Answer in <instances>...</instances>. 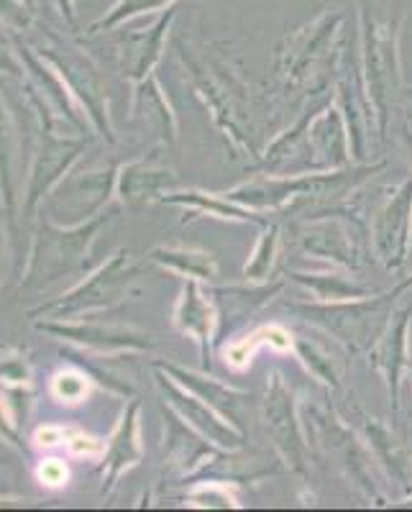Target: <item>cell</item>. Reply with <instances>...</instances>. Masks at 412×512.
<instances>
[{
  "label": "cell",
  "mask_w": 412,
  "mask_h": 512,
  "mask_svg": "<svg viewBox=\"0 0 412 512\" xmlns=\"http://www.w3.org/2000/svg\"><path fill=\"white\" fill-rule=\"evenodd\" d=\"M359 418V433L377 461L379 472L389 479V484H395L400 497H405L412 492V448L407 446L395 423L387 425L374 415H366L364 410H359Z\"/></svg>",
  "instance_id": "cell-12"
},
{
  "label": "cell",
  "mask_w": 412,
  "mask_h": 512,
  "mask_svg": "<svg viewBox=\"0 0 412 512\" xmlns=\"http://www.w3.org/2000/svg\"><path fill=\"white\" fill-rule=\"evenodd\" d=\"M282 472H287V466L282 464L279 456L269 459V454L246 451V446L233 448V451L221 448L213 456V461L192 482H198V479H215V482H226L233 484V487H249V484H259Z\"/></svg>",
  "instance_id": "cell-16"
},
{
  "label": "cell",
  "mask_w": 412,
  "mask_h": 512,
  "mask_svg": "<svg viewBox=\"0 0 412 512\" xmlns=\"http://www.w3.org/2000/svg\"><path fill=\"white\" fill-rule=\"evenodd\" d=\"M57 392L67 400H77V397L85 395V379L77 377V374H64L57 379Z\"/></svg>",
  "instance_id": "cell-28"
},
{
  "label": "cell",
  "mask_w": 412,
  "mask_h": 512,
  "mask_svg": "<svg viewBox=\"0 0 412 512\" xmlns=\"http://www.w3.org/2000/svg\"><path fill=\"white\" fill-rule=\"evenodd\" d=\"M372 254L387 272H400L412 251V177L402 180L379 203L369 221Z\"/></svg>",
  "instance_id": "cell-8"
},
{
  "label": "cell",
  "mask_w": 412,
  "mask_h": 512,
  "mask_svg": "<svg viewBox=\"0 0 412 512\" xmlns=\"http://www.w3.org/2000/svg\"><path fill=\"white\" fill-rule=\"evenodd\" d=\"M164 420L169 425V454L177 464L182 466V474L190 479L198 477L205 466L213 461V456L221 451V448L210 443L208 438L200 436L192 425H187L175 410H167Z\"/></svg>",
  "instance_id": "cell-21"
},
{
  "label": "cell",
  "mask_w": 412,
  "mask_h": 512,
  "mask_svg": "<svg viewBox=\"0 0 412 512\" xmlns=\"http://www.w3.org/2000/svg\"><path fill=\"white\" fill-rule=\"evenodd\" d=\"M185 502L190 507H200V510H238L236 492L233 484L215 482V479H198L192 482V489L185 495Z\"/></svg>",
  "instance_id": "cell-26"
},
{
  "label": "cell",
  "mask_w": 412,
  "mask_h": 512,
  "mask_svg": "<svg viewBox=\"0 0 412 512\" xmlns=\"http://www.w3.org/2000/svg\"><path fill=\"white\" fill-rule=\"evenodd\" d=\"M315 108L302 111V116L290 128L279 131L267 141L251 172L259 175H305V172H320L315 164L313 146H310V118Z\"/></svg>",
  "instance_id": "cell-13"
},
{
  "label": "cell",
  "mask_w": 412,
  "mask_h": 512,
  "mask_svg": "<svg viewBox=\"0 0 412 512\" xmlns=\"http://www.w3.org/2000/svg\"><path fill=\"white\" fill-rule=\"evenodd\" d=\"M308 134L318 169H343L354 164L349 128H346L341 108L333 103V98L315 108Z\"/></svg>",
  "instance_id": "cell-17"
},
{
  "label": "cell",
  "mask_w": 412,
  "mask_h": 512,
  "mask_svg": "<svg viewBox=\"0 0 412 512\" xmlns=\"http://www.w3.org/2000/svg\"><path fill=\"white\" fill-rule=\"evenodd\" d=\"M287 280L300 285L302 290L313 297L315 303H341V300H359V297L377 295V290L361 285L349 274V269L331 267L320 272H308V269H290Z\"/></svg>",
  "instance_id": "cell-20"
},
{
  "label": "cell",
  "mask_w": 412,
  "mask_h": 512,
  "mask_svg": "<svg viewBox=\"0 0 412 512\" xmlns=\"http://www.w3.org/2000/svg\"><path fill=\"white\" fill-rule=\"evenodd\" d=\"M292 354L300 361L302 369L310 374L318 384H323L328 392H346V354L338 341H333L328 333L318 328H300L292 331Z\"/></svg>",
  "instance_id": "cell-14"
},
{
  "label": "cell",
  "mask_w": 412,
  "mask_h": 512,
  "mask_svg": "<svg viewBox=\"0 0 412 512\" xmlns=\"http://www.w3.org/2000/svg\"><path fill=\"white\" fill-rule=\"evenodd\" d=\"M172 21H175V11L169 8L159 16V21L149 26L146 31H139V34L128 36V47H126V70L128 75L136 77V80H144L154 64L159 62L164 49V41H167L169 29H172Z\"/></svg>",
  "instance_id": "cell-22"
},
{
  "label": "cell",
  "mask_w": 412,
  "mask_h": 512,
  "mask_svg": "<svg viewBox=\"0 0 412 512\" xmlns=\"http://www.w3.org/2000/svg\"><path fill=\"white\" fill-rule=\"evenodd\" d=\"M295 239L302 254L349 272L366 267L372 259L369 223L346 203L325 205L310 213L295 226Z\"/></svg>",
  "instance_id": "cell-5"
},
{
  "label": "cell",
  "mask_w": 412,
  "mask_h": 512,
  "mask_svg": "<svg viewBox=\"0 0 412 512\" xmlns=\"http://www.w3.org/2000/svg\"><path fill=\"white\" fill-rule=\"evenodd\" d=\"M384 169V162L349 164L343 169H320L305 175H259L249 177L241 185L223 190L231 200L254 208L259 213H285V210L305 208V205H336L354 195L364 182L372 180Z\"/></svg>",
  "instance_id": "cell-2"
},
{
  "label": "cell",
  "mask_w": 412,
  "mask_h": 512,
  "mask_svg": "<svg viewBox=\"0 0 412 512\" xmlns=\"http://www.w3.org/2000/svg\"><path fill=\"white\" fill-rule=\"evenodd\" d=\"M407 377H410V379H412V364H410V372H407Z\"/></svg>",
  "instance_id": "cell-36"
},
{
  "label": "cell",
  "mask_w": 412,
  "mask_h": 512,
  "mask_svg": "<svg viewBox=\"0 0 412 512\" xmlns=\"http://www.w3.org/2000/svg\"><path fill=\"white\" fill-rule=\"evenodd\" d=\"M151 259L162 264L169 272L180 274L185 280H198L203 285H213L218 280V262L205 249L190 246H159L151 251Z\"/></svg>",
  "instance_id": "cell-23"
},
{
  "label": "cell",
  "mask_w": 412,
  "mask_h": 512,
  "mask_svg": "<svg viewBox=\"0 0 412 512\" xmlns=\"http://www.w3.org/2000/svg\"><path fill=\"white\" fill-rule=\"evenodd\" d=\"M402 100L412 108V85H405V90H402Z\"/></svg>",
  "instance_id": "cell-33"
},
{
  "label": "cell",
  "mask_w": 412,
  "mask_h": 512,
  "mask_svg": "<svg viewBox=\"0 0 412 512\" xmlns=\"http://www.w3.org/2000/svg\"><path fill=\"white\" fill-rule=\"evenodd\" d=\"M279 223L269 221L267 226L259 228V239H256L254 251L244 264V280L246 282H269L274 280V269L279 262Z\"/></svg>",
  "instance_id": "cell-25"
},
{
  "label": "cell",
  "mask_w": 412,
  "mask_h": 512,
  "mask_svg": "<svg viewBox=\"0 0 412 512\" xmlns=\"http://www.w3.org/2000/svg\"><path fill=\"white\" fill-rule=\"evenodd\" d=\"M262 420L274 454L282 459L287 472L308 477L310 441L302 428L300 400L287 379L274 369L267 374V395L262 400Z\"/></svg>",
  "instance_id": "cell-7"
},
{
  "label": "cell",
  "mask_w": 412,
  "mask_h": 512,
  "mask_svg": "<svg viewBox=\"0 0 412 512\" xmlns=\"http://www.w3.org/2000/svg\"><path fill=\"white\" fill-rule=\"evenodd\" d=\"M159 390L167 397L169 408L175 410L187 425H192L200 436L208 438L210 443H215L218 448H226V451H233V448L246 446V431H241L238 425H233L231 420L223 413L208 405L205 400H200L198 395H192L190 390H185L180 382L169 377V374H159L157 377Z\"/></svg>",
  "instance_id": "cell-10"
},
{
  "label": "cell",
  "mask_w": 412,
  "mask_h": 512,
  "mask_svg": "<svg viewBox=\"0 0 412 512\" xmlns=\"http://www.w3.org/2000/svg\"><path fill=\"white\" fill-rule=\"evenodd\" d=\"M274 349V351H290L292 349V331L279 323H269V326H259L244 338H238L226 349V367L233 372H244L254 361V354L259 349Z\"/></svg>",
  "instance_id": "cell-24"
},
{
  "label": "cell",
  "mask_w": 412,
  "mask_h": 512,
  "mask_svg": "<svg viewBox=\"0 0 412 512\" xmlns=\"http://www.w3.org/2000/svg\"><path fill=\"white\" fill-rule=\"evenodd\" d=\"M172 320L177 331L198 344L205 372H213V351L218 344V308L210 295V287L198 280H187L177 297Z\"/></svg>",
  "instance_id": "cell-11"
},
{
  "label": "cell",
  "mask_w": 412,
  "mask_h": 512,
  "mask_svg": "<svg viewBox=\"0 0 412 512\" xmlns=\"http://www.w3.org/2000/svg\"><path fill=\"white\" fill-rule=\"evenodd\" d=\"M70 448L75 454H100V443L95 438H85V436H75L70 441Z\"/></svg>",
  "instance_id": "cell-30"
},
{
  "label": "cell",
  "mask_w": 412,
  "mask_h": 512,
  "mask_svg": "<svg viewBox=\"0 0 412 512\" xmlns=\"http://www.w3.org/2000/svg\"><path fill=\"white\" fill-rule=\"evenodd\" d=\"M162 372L169 374L175 382H180L192 395H198L200 400L213 405L218 413L226 415L241 431H246L244 420H241V408H244L246 400H251L249 392L231 387V384H223L221 379L213 377V372H192V369L177 367V364H162Z\"/></svg>",
  "instance_id": "cell-18"
},
{
  "label": "cell",
  "mask_w": 412,
  "mask_h": 512,
  "mask_svg": "<svg viewBox=\"0 0 412 512\" xmlns=\"http://www.w3.org/2000/svg\"><path fill=\"white\" fill-rule=\"evenodd\" d=\"M397 505H400V507H412V492H407L405 497H400V500H397Z\"/></svg>",
  "instance_id": "cell-34"
},
{
  "label": "cell",
  "mask_w": 412,
  "mask_h": 512,
  "mask_svg": "<svg viewBox=\"0 0 412 512\" xmlns=\"http://www.w3.org/2000/svg\"><path fill=\"white\" fill-rule=\"evenodd\" d=\"M182 59L190 67L192 90L205 105L218 134L231 146L233 157H251L256 162L262 146L256 141L259 128L249 85L213 47H205L203 52H187L182 47Z\"/></svg>",
  "instance_id": "cell-1"
},
{
  "label": "cell",
  "mask_w": 412,
  "mask_h": 512,
  "mask_svg": "<svg viewBox=\"0 0 412 512\" xmlns=\"http://www.w3.org/2000/svg\"><path fill=\"white\" fill-rule=\"evenodd\" d=\"M175 3V0H118L116 6L111 8V13L95 24V29H111V26L121 24L126 18L141 16V13H151V11H164Z\"/></svg>",
  "instance_id": "cell-27"
},
{
  "label": "cell",
  "mask_w": 412,
  "mask_h": 512,
  "mask_svg": "<svg viewBox=\"0 0 412 512\" xmlns=\"http://www.w3.org/2000/svg\"><path fill=\"white\" fill-rule=\"evenodd\" d=\"M343 24L346 13L325 11L279 41L274 67L287 90L302 93L308 100L328 93L349 44L343 36Z\"/></svg>",
  "instance_id": "cell-3"
},
{
  "label": "cell",
  "mask_w": 412,
  "mask_h": 512,
  "mask_svg": "<svg viewBox=\"0 0 412 512\" xmlns=\"http://www.w3.org/2000/svg\"><path fill=\"white\" fill-rule=\"evenodd\" d=\"M405 139H407V146H410V164H412V126H410V123H407Z\"/></svg>",
  "instance_id": "cell-35"
},
{
  "label": "cell",
  "mask_w": 412,
  "mask_h": 512,
  "mask_svg": "<svg viewBox=\"0 0 412 512\" xmlns=\"http://www.w3.org/2000/svg\"><path fill=\"white\" fill-rule=\"evenodd\" d=\"M210 287V295L218 308V344L233 333V328L244 326L251 315L267 308L279 292L285 290V280L269 282H244V285Z\"/></svg>",
  "instance_id": "cell-15"
},
{
  "label": "cell",
  "mask_w": 412,
  "mask_h": 512,
  "mask_svg": "<svg viewBox=\"0 0 412 512\" xmlns=\"http://www.w3.org/2000/svg\"><path fill=\"white\" fill-rule=\"evenodd\" d=\"M397 297L389 292L359 297V300H341V303H292L287 305L292 315L328 333L333 341L343 346L349 354L369 351L382 328L387 326L389 315L395 310Z\"/></svg>",
  "instance_id": "cell-6"
},
{
  "label": "cell",
  "mask_w": 412,
  "mask_h": 512,
  "mask_svg": "<svg viewBox=\"0 0 412 512\" xmlns=\"http://www.w3.org/2000/svg\"><path fill=\"white\" fill-rule=\"evenodd\" d=\"M41 479L52 484V487H57V484L67 482V469L59 461H47V464L41 466Z\"/></svg>",
  "instance_id": "cell-29"
},
{
  "label": "cell",
  "mask_w": 412,
  "mask_h": 512,
  "mask_svg": "<svg viewBox=\"0 0 412 512\" xmlns=\"http://www.w3.org/2000/svg\"><path fill=\"white\" fill-rule=\"evenodd\" d=\"M410 326H412V303L392 310L387 326L377 336L372 349L366 351L369 367L382 377L387 387L389 408H392V423L400 425L402 420V382L410 372Z\"/></svg>",
  "instance_id": "cell-9"
},
{
  "label": "cell",
  "mask_w": 412,
  "mask_h": 512,
  "mask_svg": "<svg viewBox=\"0 0 412 512\" xmlns=\"http://www.w3.org/2000/svg\"><path fill=\"white\" fill-rule=\"evenodd\" d=\"M402 24H405V16L379 21L372 16L364 0H359V70L366 100L374 111L379 144L387 139L389 123H392L397 103L402 100V90H405L400 57Z\"/></svg>",
  "instance_id": "cell-4"
},
{
  "label": "cell",
  "mask_w": 412,
  "mask_h": 512,
  "mask_svg": "<svg viewBox=\"0 0 412 512\" xmlns=\"http://www.w3.org/2000/svg\"><path fill=\"white\" fill-rule=\"evenodd\" d=\"M410 290H412V274H410V277H405V280H402L400 285L395 287V290H389V295L400 297V295H405V292H410Z\"/></svg>",
  "instance_id": "cell-32"
},
{
  "label": "cell",
  "mask_w": 412,
  "mask_h": 512,
  "mask_svg": "<svg viewBox=\"0 0 412 512\" xmlns=\"http://www.w3.org/2000/svg\"><path fill=\"white\" fill-rule=\"evenodd\" d=\"M164 203L180 205L192 216L215 218L223 223H246V226L262 228L267 226L272 218L267 213H259L254 208L236 203L226 195V192H205V190H185V192H172L164 198Z\"/></svg>",
  "instance_id": "cell-19"
},
{
  "label": "cell",
  "mask_w": 412,
  "mask_h": 512,
  "mask_svg": "<svg viewBox=\"0 0 412 512\" xmlns=\"http://www.w3.org/2000/svg\"><path fill=\"white\" fill-rule=\"evenodd\" d=\"M36 438H39V443H47V446H52V443H59L67 438V431H62V428H52V425H47V428H39V433H36Z\"/></svg>",
  "instance_id": "cell-31"
}]
</instances>
